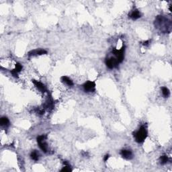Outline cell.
Listing matches in <instances>:
<instances>
[{
  "instance_id": "cell-1",
  "label": "cell",
  "mask_w": 172,
  "mask_h": 172,
  "mask_svg": "<svg viewBox=\"0 0 172 172\" xmlns=\"http://www.w3.org/2000/svg\"><path fill=\"white\" fill-rule=\"evenodd\" d=\"M155 28L164 33H170L171 30V22L163 15H158L155 21Z\"/></svg>"
},
{
  "instance_id": "cell-2",
  "label": "cell",
  "mask_w": 172,
  "mask_h": 172,
  "mask_svg": "<svg viewBox=\"0 0 172 172\" xmlns=\"http://www.w3.org/2000/svg\"><path fill=\"white\" fill-rule=\"evenodd\" d=\"M148 136L147 127L145 125H142L138 131L134 132L133 137L135 138V141L138 143H143Z\"/></svg>"
},
{
  "instance_id": "cell-3",
  "label": "cell",
  "mask_w": 172,
  "mask_h": 172,
  "mask_svg": "<svg viewBox=\"0 0 172 172\" xmlns=\"http://www.w3.org/2000/svg\"><path fill=\"white\" fill-rule=\"evenodd\" d=\"M46 135H40L39 137H37V140L38 144H39V146L40 147V149L44 152V153H48V147L47 143H46Z\"/></svg>"
},
{
  "instance_id": "cell-4",
  "label": "cell",
  "mask_w": 172,
  "mask_h": 172,
  "mask_svg": "<svg viewBox=\"0 0 172 172\" xmlns=\"http://www.w3.org/2000/svg\"><path fill=\"white\" fill-rule=\"evenodd\" d=\"M124 51H125V46H123L122 47L119 49L114 48L112 50V53L116 57V59L118 62V63H121L124 61Z\"/></svg>"
},
{
  "instance_id": "cell-5",
  "label": "cell",
  "mask_w": 172,
  "mask_h": 172,
  "mask_svg": "<svg viewBox=\"0 0 172 172\" xmlns=\"http://www.w3.org/2000/svg\"><path fill=\"white\" fill-rule=\"evenodd\" d=\"M95 83L92 81H88L83 85V88L85 92L93 93L95 91Z\"/></svg>"
},
{
  "instance_id": "cell-6",
  "label": "cell",
  "mask_w": 172,
  "mask_h": 172,
  "mask_svg": "<svg viewBox=\"0 0 172 172\" xmlns=\"http://www.w3.org/2000/svg\"><path fill=\"white\" fill-rule=\"evenodd\" d=\"M105 63H106L107 67L110 69L117 68L118 67V65H119L117 59L114 57H110L106 59V61H105Z\"/></svg>"
},
{
  "instance_id": "cell-7",
  "label": "cell",
  "mask_w": 172,
  "mask_h": 172,
  "mask_svg": "<svg viewBox=\"0 0 172 172\" xmlns=\"http://www.w3.org/2000/svg\"><path fill=\"white\" fill-rule=\"evenodd\" d=\"M120 154L125 159L131 160L133 158V153L130 149H122L120 151Z\"/></svg>"
},
{
  "instance_id": "cell-8",
  "label": "cell",
  "mask_w": 172,
  "mask_h": 172,
  "mask_svg": "<svg viewBox=\"0 0 172 172\" xmlns=\"http://www.w3.org/2000/svg\"><path fill=\"white\" fill-rule=\"evenodd\" d=\"M32 81L33 83V84L34 85V86L36 87V88H37L38 90L41 91V92L45 93V92H46V91H47V89H46L45 85L42 84V82L37 81V80H34V79L32 80Z\"/></svg>"
},
{
  "instance_id": "cell-9",
  "label": "cell",
  "mask_w": 172,
  "mask_h": 172,
  "mask_svg": "<svg viewBox=\"0 0 172 172\" xmlns=\"http://www.w3.org/2000/svg\"><path fill=\"white\" fill-rule=\"evenodd\" d=\"M47 54V51L44 49H34L30 51L28 53L29 57H33V56H39L42 55Z\"/></svg>"
},
{
  "instance_id": "cell-10",
  "label": "cell",
  "mask_w": 172,
  "mask_h": 172,
  "mask_svg": "<svg viewBox=\"0 0 172 172\" xmlns=\"http://www.w3.org/2000/svg\"><path fill=\"white\" fill-rule=\"evenodd\" d=\"M22 68H23V67H22V65L20 63H19V62H17V63L15 64V69H12V70L10 71L11 74L14 76V77L18 78V73L20 72H21Z\"/></svg>"
},
{
  "instance_id": "cell-11",
  "label": "cell",
  "mask_w": 172,
  "mask_h": 172,
  "mask_svg": "<svg viewBox=\"0 0 172 172\" xmlns=\"http://www.w3.org/2000/svg\"><path fill=\"white\" fill-rule=\"evenodd\" d=\"M129 17L131 18L132 20H138L141 17V14H140V12L138 11L137 9H135L129 14Z\"/></svg>"
},
{
  "instance_id": "cell-12",
  "label": "cell",
  "mask_w": 172,
  "mask_h": 172,
  "mask_svg": "<svg viewBox=\"0 0 172 172\" xmlns=\"http://www.w3.org/2000/svg\"><path fill=\"white\" fill-rule=\"evenodd\" d=\"M61 81L62 83V84H65L66 86H73V82L71 79L70 78L67 77V76H62L61 78Z\"/></svg>"
},
{
  "instance_id": "cell-13",
  "label": "cell",
  "mask_w": 172,
  "mask_h": 172,
  "mask_svg": "<svg viewBox=\"0 0 172 172\" xmlns=\"http://www.w3.org/2000/svg\"><path fill=\"white\" fill-rule=\"evenodd\" d=\"M10 124V120L8 119L7 117H3L1 118V120H0V125H1V127H4V128H7Z\"/></svg>"
},
{
  "instance_id": "cell-14",
  "label": "cell",
  "mask_w": 172,
  "mask_h": 172,
  "mask_svg": "<svg viewBox=\"0 0 172 172\" xmlns=\"http://www.w3.org/2000/svg\"><path fill=\"white\" fill-rule=\"evenodd\" d=\"M169 158L167 157L166 155H163L160 157L159 158V162L161 165H165L166 164L167 162L169 161Z\"/></svg>"
},
{
  "instance_id": "cell-15",
  "label": "cell",
  "mask_w": 172,
  "mask_h": 172,
  "mask_svg": "<svg viewBox=\"0 0 172 172\" xmlns=\"http://www.w3.org/2000/svg\"><path fill=\"white\" fill-rule=\"evenodd\" d=\"M30 158L32 159L33 161H37L39 159V154L37 151H33L32 153H30Z\"/></svg>"
},
{
  "instance_id": "cell-16",
  "label": "cell",
  "mask_w": 172,
  "mask_h": 172,
  "mask_svg": "<svg viewBox=\"0 0 172 172\" xmlns=\"http://www.w3.org/2000/svg\"><path fill=\"white\" fill-rule=\"evenodd\" d=\"M161 92L164 98H168L169 95H170V91H169V89L166 88V87H162Z\"/></svg>"
},
{
  "instance_id": "cell-17",
  "label": "cell",
  "mask_w": 172,
  "mask_h": 172,
  "mask_svg": "<svg viewBox=\"0 0 172 172\" xmlns=\"http://www.w3.org/2000/svg\"><path fill=\"white\" fill-rule=\"evenodd\" d=\"M151 43V41H149V40H148V41H144L143 42V45H144L145 46H149V44H150Z\"/></svg>"
},
{
  "instance_id": "cell-18",
  "label": "cell",
  "mask_w": 172,
  "mask_h": 172,
  "mask_svg": "<svg viewBox=\"0 0 172 172\" xmlns=\"http://www.w3.org/2000/svg\"><path fill=\"white\" fill-rule=\"evenodd\" d=\"M109 157H110V155H108V154H107V155H106L104 156V161L105 162H106L107 161H108V159H109Z\"/></svg>"
}]
</instances>
